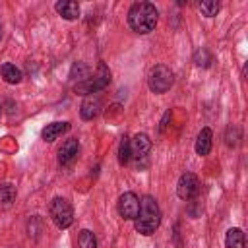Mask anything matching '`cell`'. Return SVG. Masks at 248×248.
I'll return each instance as SVG.
<instances>
[{"mask_svg": "<svg viewBox=\"0 0 248 248\" xmlns=\"http://www.w3.org/2000/svg\"><path fill=\"white\" fill-rule=\"evenodd\" d=\"M225 244H227V248H244V246H246L244 232H242L238 227L229 229V231H227V236H225Z\"/></svg>", "mask_w": 248, "mask_h": 248, "instance_id": "cell-14", "label": "cell"}, {"mask_svg": "<svg viewBox=\"0 0 248 248\" xmlns=\"http://www.w3.org/2000/svg\"><path fill=\"white\" fill-rule=\"evenodd\" d=\"M16 186L14 184H0V203L10 205L16 200Z\"/></svg>", "mask_w": 248, "mask_h": 248, "instance_id": "cell-17", "label": "cell"}, {"mask_svg": "<svg viewBox=\"0 0 248 248\" xmlns=\"http://www.w3.org/2000/svg\"><path fill=\"white\" fill-rule=\"evenodd\" d=\"M54 10L58 12V16H62L68 21H74L79 17V4L74 0H60L54 4Z\"/></svg>", "mask_w": 248, "mask_h": 248, "instance_id": "cell-10", "label": "cell"}, {"mask_svg": "<svg viewBox=\"0 0 248 248\" xmlns=\"http://www.w3.org/2000/svg\"><path fill=\"white\" fill-rule=\"evenodd\" d=\"M157 19H159V12L151 2H136L128 10V25L132 31L140 35L151 33L157 25Z\"/></svg>", "mask_w": 248, "mask_h": 248, "instance_id": "cell-1", "label": "cell"}, {"mask_svg": "<svg viewBox=\"0 0 248 248\" xmlns=\"http://www.w3.org/2000/svg\"><path fill=\"white\" fill-rule=\"evenodd\" d=\"M132 159V153H130V138L128 136H122L120 138V143H118V163L120 165H128Z\"/></svg>", "mask_w": 248, "mask_h": 248, "instance_id": "cell-16", "label": "cell"}, {"mask_svg": "<svg viewBox=\"0 0 248 248\" xmlns=\"http://www.w3.org/2000/svg\"><path fill=\"white\" fill-rule=\"evenodd\" d=\"M108 83H110V70H108L103 62H99L97 72H95L93 76H89L87 79H83V81L76 83V87H74V89H76V93H78V95H93V93H97V91L105 89Z\"/></svg>", "mask_w": 248, "mask_h": 248, "instance_id": "cell-3", "label": "cell"}, {"mask_svg": "<svg viewBox=\"0 0 248 248\" xmlns=\"http://www.w3.org/2000/svg\"><path fill=\"white\" fill-rule=\"evenodd\" d=\"M134 227L140 234L143 236H149L153 234L159 225H161V209H159V203L153 196H143L140 200V213L138 217L134 219Z\"/></svg>", "mask_w": 248, "mask_h": 248, "instance_id": "cell-2", "label": "cell"}, {"mask_svg": "<svg viewBox=\"0 0 248 248\" xmlns=\"http://www.w3.org/2000/svg\"><path fill=\"white\" fill-rule=\"evenodd\" d=\"M151 151V140L147 134H136L130 140V153L134 159H145Z\"/></svg>", "mask_w": 248, "mask_h": 248, "instance_id": "cell-8", "label": "cell"}, {"mask_svg": "<svg viewBox=\"0 0 248 248\" xmlns=\"http://www.w3.org/2000/svg\"><path fill=\"white\" fill-rule=\"evenodd\" d=\"M200 190V180L194 172H184L180 178H178V184H176V194L180 200H192Z\"/></svg>", "mask_w": 248, "mask_h": 248, "instance_id": "cell-7", "label": "cell"}, {"mask_svg": "<svg viewBox=\"0 0 248 248\" xmlns=\"http://www.w3.org/2000/svg\"><path fill=\"white\" fill-rule=\"evenodd\" d=\"M0 114H2V105H0Z\"/></svg>", "mask_w": 248, "mask_h": 248, "instance_id": "cell-22", "label": "cell"}, {"mask_svg": "<svg viewBox=\"0 0 248 248\" xmlns=\"http://www.w3.org/2000/svg\"><path fill=\"white\" fill-rule=\"evenodd\" d=\"M0 37H2V25H0Z\"/></svg>", "mask_w": 248, "mask_h": 248, "instance_id": "cell-21", "label": "cell"}, {"mask_svg": "<svg viewBox=\"0 0 248 248\" xmlns=\"http://www.w3.org/2000/svg\"><path fill=\"white\" fill-rule=\"evenodd\" d=\"M0 74H2V78H4V81L6 83H12V85H16V83H19L21 81V72H19V68H16L14 64H10V62H4L2 64V68H0Z\"/></svg>", "mask_w": 248, "mask_h": 248, "instance_id": "cell-15", "label": "cell"}, {"mask_svg": "<svg viewBox=\"0 0 248 248\" xmlns=\"http://www.w3.org/2000/svg\"><path fill=\"white\" fill-rule=\"evenodd\" d=\"M118 213L126 221H134L140 213V198L134 192H124L118 198Z\"/></svg>", "mask_w": 248, "mask_h": 248, "instance_id": "cell-6", "label": "cell"}, {"mask_svg": "<svg viewBox=\"0 0 248 248\" xmlns=\"http://www.w3.org/2000/svg\"><path fill=\"white\" fill-rule=\"evenodd\" d=\"M101 112V99L97 95H91L87 97L83 103H81V108H79V114L83 120H93L97 118Z\"/></svg>", "mask_w": 248, "mask_h": 248, "instance_id": "cell-11", "label": "cell"}, {"mask_svg": "<svg viewBox=\"0 0 248 248\" xmlns=\"http://www.w3.org/2000/svg\"><path fill=\"white\" fill-rule=\"evenodd\" d=\"M68 130H70V122H52V124H46V128H43L41 138L45 141H54Z\"/></svg>", "mask_w": 248, "mask_h": 248, "instance_id": "cell-12", "label": "cell"}, {"mask_svg": "<svg viewBox=\"0 0 248 248\" xmlns=\"http://www.w3.org/2000/svg\"><path fill=\"white\" fill-rule=\"evenodd\" d=\"M147 83H149V89H151L153 93H157V95L167 93V91L172 87V83H174V74H172V70H170L169 66L157 64L155 68H151Z\"/></svg>", "mask_w": 248, "mask_h": 248, "instance_id": "cell-4", "label": "cell"}, {"mask_svg": "<svg viewBox=\"0 0 248 248\" xmlns=\"http://www.w3.org/2000/svg\"><path fill=\"white\" fill-rule=\"evenodd\" d=\"M221 10V4L215 2V0H203L200 2V12L205 16V17H215Z\"/></svg>", "mask_w": 248, "mask_h": 248, "instance_id": "cell-19", "label": "cell"}, {"mask_svg": "<svg viewBox=\"0 0 248 248\" xmlns=\"http://www.w3.org/2000/svg\"><path fill=\"white\" fill-rule=\"evenodd\" d=\"M194 62H196V66L209 68V66H211V62H213V56L209 54V50H207V48H198V50L194 52Z\"/></svg>", "mask_w": 248, "mask_h": 248, "instance_id": "cell-20", "label": "cell"}, {"mask_svg": "<svg viewBox=\"0 0 248 248\" xmlns=\"http://www.w3.org/2000/svg\"><path fill=\"white\" fill-rule=\"evenodd\" d=\"M211 138H213V134H211L209 128H202L200 130V134L196 138V153L198 155L203 157V155H207L211 151Z\"/></svg>", "mask_w": 248, "mask_h": 248, "instance_id": "cell-13", "label": "cell"}, {"mask_svg": "<svg viewBox=\"0 0 248 248\" xmlns=\"http://www.w3.org/2000/svg\"><path fill=\"white\" fill-rule=\"evenodd\" d=\"M78 246L79 248H97V238L89 229H83L78 236Z\"/></svg>", "mask_w": 248, "mask_h": 248, "instance_id": "cell-18", "label": "cell"}, {"mask_svg": "<svg viewBox=\"0 0 248 248\" xmlns=\"http://www.w3.org/2000/svg\"><path fill=\"white\" fill-rule=\"evenodd\" d=\"M78 151H79L78 140H76V138L66 140V141L60 145V149H58V163H60V165H70V163L78 157Z\"/></svg>", "mask_w": 248, "mask_h": 248, "instance_id": "cell-9", "label": "cell"}, {"mask_svg": "<svg viewBox=\"0 0 248 248\" xmlns=\"http://www.w3.org/2000/svg\"><path fill=\"white\" fill-rule=\"evenodd\" d=\"M48 213H50V219L54 221V225L58 229H68L72 223H74V209H72V203L64 198H54L48 205Z\"/></svg>", "mask_w": 248, "mask_h": 248, "instance_id": "cell-5", "label": "cell"}]
</instances>
